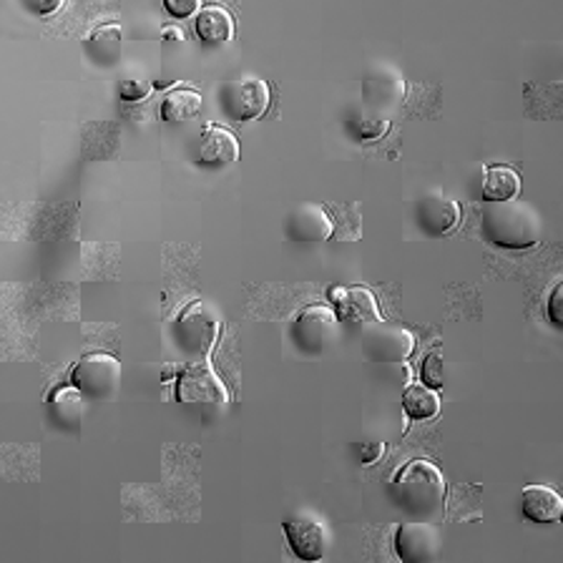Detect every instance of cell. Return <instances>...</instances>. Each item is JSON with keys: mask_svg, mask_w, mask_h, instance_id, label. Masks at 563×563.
Segmentation results:
<instances>
[{"mask_svg": "<svg viewBox=\"0 0 563 563\" xmlns=\"http://www.w3.org/2000/svg\"><path fill=\"white\" fill-rule=\"evenodd\" d=\"M355 453H357V460H360L363 466H372V463H378L382 453H386V446H382V443H375V440L357 443Z\"/></svg>", "mask_w": 563, "mask_h": 563, "instance_id": "obj_27", "label": "cell"}, {"mask_svg": "<svg viewBox=\"0 0 563 563\" xmlns=\"http://www.w3.org/2000/svg\"><path fill=\"white\" fill-rule=\"evenodd\" d=\"M421 382L423 386H428L433 390H440L446 386V370H443V357L438 349H433L423 357L421 363Z\"/></svg>", "mask_w": 563, "mask_h": 563, "instance_id": "obj_24", "label": "cell"}, {"mask_svg": "<svg viewBox=\"0 0 563 563\" xmlns=\"http://www.w3.org/2000/svg\"><path fill=\"white\" fill-rule=\"evenodd\" d=\"M202 106H204V99L199 91L176 87L166 93L164 101H161V118L174 126L186 124L202 114Z\"/></svg>", "mask_w": 563, "mask_h": 563, "instance_id": "obj_19", "label": "cell"}, {"mask_svg": "<svg viewBox=\"0 0 563 563\" xmlns=\"http://www.w3.org/2000/svg\"><path fill=\"white\" fill-rule=\"evenodd\" d=\"M330 302L337 320L353 330H370L375 325H380V322H386L378 307V297L363 285L332 287Z\"/></svg>", "mask_w": 563, "mask_h": 563, "instance_id": "obj_7", "label": "cell"}, {"mask_svg": "<svg viewBox=\"0 0 563 563\" xmlns=\"http://www.w3.org/2000/svg\"><path fill=\"white\" fill-rule=\"evenodd\" d=\"M151 81H124L122 87H118V96H122L124 101H131V104H136V101H143L151 93Z\"/></svg>", "mask_w": 563, "mask_h": 563, "instance_id": "obj_26", "label": "cell"}, {"mask_svg": "<svg viewBox=\"0 0 563 563\" xmlns=\"http://www.w3.org/2000/svg\"><path fill=\"white\" fill-rule=\"evenodd\" d=\"M194 33L204 46H225L234 38V19L221 5H202L194 19Z\"/></svg>", "mask_w": 563, "mask_h": 563, "instance_id": "obj_17", "label": "cell"}, {"mask_svg": "<svg viewBox=\"0 0 563 563\" xmlns=\"http://www.w3.org/2000/svg\"><path fill=\"white\" fill-rule=\"evenodd\" d=\"M545 314H549L553 328H563V282H556V287L551 289L549 302H545Z\"/></svg>", "mask_w": 563, "mask_h": 563, "instance_id": "obj_25", "label": "cell"}, {"mask_svg": "<svg viewBox=\"0 0 563 563\" xmlns=\"http://www.w3.org/2000/svg\"><path fill=\"white\" fill-rule=\"evenodd\" d=\"M415 219H417V227H421L425 234L438 239L450 234L458 227L460 207L456 199H450V196L428 194L417 202Z\"/></svg>", "mask_w": 563, "mask_h": 563, "instance_id": "obj_14", "label": "cell"}, {"mask_svg": "<svg viewBox=\"0 0 563 563\" xmlns=\"http://www.w3.org/2000/svg\"><path fill=\"white\" fill-rule=\"evenodd\" d=\"M295 347L305 355H322L337 343L340 320L330 305H310L297 312L289 328Z\"/></svg>", "mask_w": 563, "mask_h": 563, "instance_id": "obj_5", "label": "cell"}, {"mask_svg": "<svg viewBox=\"0 0 563 563\" xmlns=\"http://www.w3.org/2000/svg\"><path fill=\"white\" fill-rule=\"evenodd\" d=\"M124 46V31L118 23H104L99 28L91 31V36L87 38V50L89 56L99 66H114L122 56Z\"/></svg>", "mask_w": 563, "mask_h": 563, "instance_id": "obj_18", "label": "cell"}, {"mask_svg": "<svg viewBox=\"0 0 563 563\" xmlns=\"http://www.w3.org/2000/svg\"><path fill=\"white\" fill-rule=\"evenodd\" d=\"M347 131L355 141H375L390 131V118L375 111H353L347 116Z\"/></svg>", "mask_w": 563, "mask_h": 563, "instance_id": "obj_23", "label": "cell"}, {"mask_svg": "<svg viewBox=\"0 0 563 563\" xmlns=\"http://www.w3.org/2000/svg\"><path fill=\"white\" fill-rule=\"evenodd\" d=\"M403 407L407 417L415 423L433 421V417H438L440 413L438 390L423 386V382H413V386H407L403 392Z\"/></svg>", "mask_w": 563, "mask_h": 563, "instance_id": "obj_21", "label": "cell"}, {"mask_svg": "<svg viewBox=\"0 0 563 563\" xmlns=\"http://www.w3.org/2000/svg\"><path fill=\"white\" fill-rule=\"evenodd\" d=\"M176 400L192 417L202 423L217 421L229 405L227 386L207 363L189 365L176 378Z\"/></svg>", "mask_w": 563, "mask_h": 563, "instance_id": "obj_3", "label": "cell"}, {"mask_svg": "<svg viewBox=\"0 0 563 563\" xmlns=\"http://www.w3.org/2000/svg\"><path fill=\"white\" fill-rule=\"evenodd\" d=\"M239 159L237 136L225 126L211 124L204 129L199 143H196V164L211 172L229 169Z\"/></svg>", "mask_w": 563, "mask_h": 563, "instance_id": "obj_12", "label": "cell"}, {"mask_svg": "<svg viewBox=\"0 0 563 563\" xmlns=\"http://www.w3.org/2000/svg\"><path fill=\"white\" fill-rule=\"evenodd\" d=\"M390 496L405 514L428 520L446 503V478L428 458H415L395 473Z\"/></svg>", "mask_w": 563, "mask_h": 563, "instance_id": "obj_2", "label": "cell"}, {"mask_svg": "<svg viewBox=\"0 0 563 563\" xmlns=\"http://www.w3.org/2000/svg\"><path fill=\"white\" fill-rule=\"evenodd\" d=\"M91 411V398L71 386H58L48 398V417L56 428L61 430H79L87 423Z\"/></svg>", "mask_w": 563, "mask_h": 563, "instance_id": "obj_13", "label": "cell"}, {"mask_svg": "<svg viewBox=\"0 0 563 563\" xmlns=\"http://www.w3.org/2000/svg\"><path fill=\"white\" fill-rule=\"evenodd\" d=\"M287 237L300 246H312L332 237V217L322 204H302L287 219Z\"/></svg>", "mask_w": 563, "mask_h": 563, "instance_id": "obj_11", "label": "cell"}, {"mask_svg": "<svg viewBox=\"0 0 563 563\" xmlns=\"http://www.w3.org/2000/svg\"><path fill=\"white\" fill-rule=\"evenodd\" d=\"M520 194V174L508 164H489L483 179L485 202H510Z\"/></svg>", "mask_w": 563, "mask_h": 563, "instance_id": "obj_20", "label": "cell"}, {"mask_svg": "<svg viewBox=\"0 0 563 563\" xmlns=\"http://www.w3.org/2000/svg\"><path fill=\"white\" fill-rule=\"evenodd\" d=\"M520 514H524L531 524H559L563 518V498L559 491H553L551 485H526L520 493Z\"/></svg>", "mask_w": 563, "mask_h": 563, "instance_id": "obj_16", "label": "cell"}, {"mask_svg": "<svg viewBox=\"0 0 563 563\" xmlns=\"http://www.w3.org/2000/svg\"><path fill=\"white\" fill-rule=\"evenodd\" d=\"M395 553L405 563H430L438 559L440 536L430 524L417 520V524H403L395 531Z\"/></svg>", "mask_w": 563, "mask_h": 563, "instance_id": "obj_10", "label": "cell"}, {"mask_svg": "<svg viewBox=\"0 0 563 563\" xmlns=\"http://www.w3.org/2000/svg\"><path fill=\"white\" fill-rule=\"evenodd\" d=\"M413 345H415V337L411 332L403 328L386 325V322L370 328L368 335H365V347H368V353L380 363L405 360V357L413 353Z\"/></svg>", "mask_w": 563, "mask_h": 563, "instance_id": "obj_15", "label": "cell"}, {"mask_svg": "<svg viewBox=\"0 0 563 563\" xmlns=\"http://www.w3.org/2000/svg\"><path fill=\"white\" fill-rule=\"evenodd\" d=\"M481 232L498 250H531L543 237V219L531 204L510 202H485L481 209Z\"/></svg>", "mask_w": 563, "mask_h": 563, "instance_id": "obj_1", "label": "cell"}, {"mask_svg": "<svg viewBox=\"0 0 563 563\" xmlns=\"http://www.w3.org/2000/svg\"><path fill=\"white\" fill-rule=\"evenodd\" d=\"M68 382L91 400H108L122 382V363L108 353L83 355L71 368Z\"/></svg>", "mask_w": 563, "mask_h": 563, "instance_id": "obj_6", "label": "cell"}, {"mask_svg": "<svg viewBox=\"0 0 563 563\" xmlns=\"http://www.w3.org/2000/svg\"><path fill=\"white\" fill-rule=\"evenodd\" d=\"M25 8H28V11L36 13V15H50V13L61 11L64 3H61V0H54V3H25Z\"/></svg>", "mask_w": 563, "mask_h": 563, "instance_id": "obj_29", "label": "cell"}, {"mask_svg": "<svg viewBox=\"0 0 563 563\" xmlns=\"http://www.w3.org/2000/svg\"><path fill=\"white\" fill-rule=\"evenodd\" d=\"M217 312L207 302H192L174 322L172 335L176 347L189 357H204L217 343L221 332Z\"/></svg>", "mask_w": 563, "mask_h": 563, "instance_id": "obj_4", "label": "cell"}, {"mask_svg": "<svg viewBox=\"0 0 563 563\" xmlns=\"http://www.w3.org/2000/svg\"><path fill=\"white\" fill-rule=\"evenodd\" d=\"M272 104V89L264 79H254V76H246V79H239L227 83L225 93H221V108L225 114L232 118V122H254L267 114Z\"/></svg>", "mask_w": 563, "mask_h": 563, "instance_id": "obj_8", "label": "cell"}, {"mask_svg": "<svg viewBox=\"0 0 563 563\" xmlns=\"http://www.w3.org/2000/svg\"><path fill=\"white\" fill-rule=\"evenodd\" d=\"M332 217V237L335 242H357L363 237V215L355 202H343L337 207H330Z\"/></svg>", "mask_w": 563, "mask_h": 563, "instance_id": "obj_22", "label": "cell"}, {"mask_svg": "<svg viewBox=\"0 0 563 563\" xmlns=\"http://www.w3.org/2000/svg\"><path fill=\"white\" fill-rule=\"evenodd\" d=\"M164 8H166V13L176 21L189 19V15L199 13V5H196V0H182V3H179V0H164Z\"/></svg>", "mask_w": 563, "mask_h": 563, "instance_id": "obj_28", "label": "cell"}, {"mask_svg": "<svg viewBox=\"0 0 563 563\" xmlns=\"http://www.w3.org/2000/svg\"><path fill=\"white\" fill-rule=\"evenodd\" d=\"M285 536L289 551L300 561H322L330 553V531L325 520L310 514H297L285 520Z\"/></svg>", "mask_w": 563, "mask_h": 563, "instance_id": "obj_9", "label": "cell"}]
</instances>
